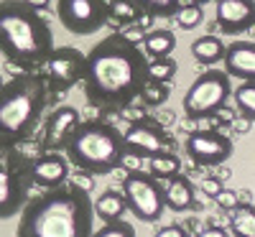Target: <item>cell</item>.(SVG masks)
<instances>
[{
    "instance_id": "1",
    "label": "cell",
    "mask_w": 255,
    "mask_h": 237,
    "mask_svg": "<svg viewBox=\"0 0 255 237\" xmlns=\"http://www.w3.org/2000/svg\"><path fill=\"white\" fill-rule=\"evenodd\" d=\"M145 64L148 56L140 46L128 44L120 33H110L84 56V97L105 113L128 110L140 100L148 84Z\"/></svg>"
},
{
    "instance_id": "2",
    "label": "cell",
    "mask_w": 255,
    "mask_h": 237,
    "mask_svg": "<svg viewBox=\"0 0 255 237\" xmlns=\"http://www.w3.org/2000/svg\"><path fill=\"white\" fill-rule=\"evenodd\" d=\"M95 212L90 186L59 184L28 199L18 212L15 237H92Z\"/></svg>"
},
{
    "instance_id": "3",
    "label": "cell",
    "mask_w": 255,
    "mask_h": 237,
    "mask_svg": "<svg viewBox=\"0 0 255 237\" xmlns=\"http://www.w3.org/2000/svg\"><path fill=\"white\" fill-rule=\"evenodd\" d=\"M54 49V31L44 13L23 0H0V54L23 72L38 69Z\"/></svg>"
},
{
    "instance_id": "4",
    "label": "cell",
    "mask_w": 255,
    "mask_h": 237,
    "mask_svg": "<svg viewBox=\"0 0 255 237\" xmlns=\"http://www.w3.org/2000/svg\"><path fill=\"white\" fill-rule=\"evenodd\" d=\"M49 87L38 72H20L0 87V143L18 145L36 133Z\"/></svg>"
},
{
    "instance_id": "5",
    "label": "cell",
    "mask_w": 255,
    "mask_h": 237,
    "mask_svg": "<svg viewBox=\"0 0 255 237\" xmlns=\"http://www.w3.org/2000/svg\"><path fill=\"white\" fill-rule=\"evenodd\" d=\"M64 150H67V161L72 166L95 176H108L118 171L128 156L123 145V133L105 120H79Z\"/></svg>"
},
{
    "instance_id": "6",
    "label": "cell",
    "mask_w": 255,
    "mask_h": 237,
    "mask_svg": "<svg viewBox=\"0 0 255 237\" xmlns=\"http://www.w3.org/2000/svg\"><path fill=\"white\" fill-rule=\"evenodd\" d=\"M31 161L10 143H0V220L18 217L31 199Z\"/></svg>"
},
{
    "instance_id": "7",
    "label": "cell",
    "mask_w": 255,
    "mask_h": 237,
    "mask_svg": "<svg viewBox=\"0 0 255 237\" xmlns=\"http://www.w3.org/2000/svg\"><path fill=\"white\" fill-rule=\"evenodd\" d=\"M232 97V84L230 77L220 69H207L184 92L181 107L189 120H204L220 115Z\"/></svg>"
},
{
    "instance_id": "8",
    "label": "cell",
    "mask_w": 255,
    "mask_h": 237,
    "mask_svg": "<svg viewBox=\"0 0 255 237\" xmlns=\"http://www.w3.org/2000/svg\"><path fill=\"white\" fill-rule=\"evenodd\" d=\"M120 194L125 199V209L133 214L138 222H158L166 212L163 202V184L161 179H153L145 171H130L123 184Z\"/></svg>"
},
{
    "instance_id": "9",
    "label": "cell",
    "mask_w": 255,
    "mask_h": 237,
    "mask_svg": "<svg viewBox=\"0 0 255 237\" xmlns=\"http://www.w3.org/2000/svg\"><path fill=\"white\" fill-rule=\"evenodd\" d=\"M41 77H44L49 92L64 95L74 90L84 77V54L74 46H54L51 54L41 64Z\"/></svg>"
},
{
    "instance_id": "10",
    "label": "cell",
    "mask_w": 255,
    "mask_h": 237,
    "mask_svg": "<svg viewBox=\"0 0 255 237\" xmlns=\"http://www.w3.org/2000/svg\"><path fill=\"white\" fill-rule=\"evenodd\" d=\"M59 23L74 36H92L108 23L105 0H56Z\"/></svg>"
},
{
    "instance_id": "11",
    "label": "cell",
    "mask_w": 255,
    "mask_h": 237,
    "mask_svg": "<svg viewBox=\"0 0 255 237\" xmlns=\"http://www.w3.org/2000/svg\"><path fill=\"white\" fill-rule=\"evenodd\" d=\"M232 150H235L232 140L220 130H194L184 140V153L199 168L225 163L232 156Z\"/></svg>"
},
{
    "instance_id": "12",
    "label": "cell",
    "mask_w": 255,
    "mask_h": 237,
    "mask_svg": "<svg viewBox=\"0 0 255 237\" xmlns=\"http://www.w3.org/2000/svg\"><path fill=\"white\" fill-rule=\"evenodd\" d=\"M123 145L125 153L138 158H151L161 150H171V135L153 120H138L123 133Z\"/></svg>"
},
{
    "instance_id": "13",
    "label": "cell",
    "mask_w": 255,
    "mask_h": 237,
    "mask_svg": "<svg viewBox=\"0 0 255 237\" xmlns=\"http://www.w3.org/2000/svg\"><path fill=\"white\" fill-rule=\"evenodd\" d=\"M215 23L225 36H240L255 26V0H217Z\"/></svg>"
},
{
    "instance_id": "14",
    "label": "cell",
    "mask_w": 255,
    "mask_h": 237,
    "mask_svg": "<svg viewBox=\"0 0 255 237\" xmlns=\"http://www.w3.org/2000/svg\"><path fill=\"white\" fill-rule=\"evenodd\" d=\"M79 110L72 105H61L46 118V127L41 135V148L44 150H64L69 135L74 133V127L79 125Z\"/></svg>"
},
{
    "instance_id": "15",
    "label": "cell",
    "mask_w": 255,
    "mask_h": 237,
    "mask_svg": "<svg viewBox=\"0 0 255 237\" xmlns=\"http://www.w3.org/2000/svg\"><path fill=\"white\" fill-rule=\"evenodd\" d=\"M69 179V161L61 150H44L31 161V181L41 189H54Z\"/></svg>"
},
{
    "instance_id": "16",
    "label": "cell",
    "mask_w": 255,
    "mask_h": 237,
    "mask_svg": "<svg viewBox=\"0 0 255 237\" xmlns=\"http://www.w3.org/2000/svg\"><path fill=\"white\" fill-rule=\"evenodd\" d=\"M225 74L240 82H255V44L253 41H232L222 54Z\"/></svg>"
},
{
    "instance_id": "17",
    "label": "cell",
    "mask_w": 255,
    "mask_h": 237,
    "mask_svg": "<svg viewBox=\"0 0 255 237\" xmlns=\"http://www.w3.org/2000/svg\"><path fill=\"white\" fill-rule=\"evenodd\" d=\"M168 184H163V202H166V209L171 212H186L194 207V184L189 181V176H171L166 179Z\"/></svg>"
},
{
    "instance_id": "18",
    "label": "cell",
    "mask_w": 255,
    "mask_h": 237,
    "mask_svg": "<svg viewBox=\"0 0 255 237\" xmlns=\"http://www.w3.org/2000/svg\"><path fill=\"white\" fill-rule=\"evenodd\" d=\"M143 54L151 56V59H158V56H171L174 49H176V33L168 31V28H153L143 36Z\"/></svg>"
},
{
    "instance_id": "19",
    "label": "cell",
    "mask_w": 255,
    "mask_h": 237,
    "mask_svg": "<svg viewBox=\"0 0 255 237\" xmlns=\"http://www.w3.org/2000/svg\"><path fill=\"white\" fill-rule=\"evenodd\" d=\"M92 212L102 222H115V220H123V214L128 209H125L123 194L115 191V189H108V191H102L97 199H92Z\"/></svg>"
},
{
    "instance_id": "20",
    "label": "cell",
    "mask_w": 255,
    "mask_h": 237,
    "mask_svg": "<svg viewBox=\"0 0 255 237\" xmlns=\"http://www.w3.org/2000/svg\"><path fill=\"white\" fill-rule=\"evenodd\" d=\"M191 56H194L199 64H204V67H212V64L222 61V54H225V44L220 41V36H199L194 44H191Z\"/></svg>"
},
{
    "instance_id": "21",
    "label": "cell",
    "mask_w": 255,
    "mask_h": 237,
    "mask_svg": "<svg viewBox=\"0 0 255 237\" xmlns=\"http://www.w3.org/2000/svg\"><path fill=\"white\" fill-rule=\"evenodd\" d=\"M148 166H151V176L153 179H171L176 174H181V158L171 150H161V153L148 158Z\"/></svg>"
},
{
    "instance_id": "22",
    "label": "cell",
    "mask_w": 255,
    "mask_h": 237,
    "mask_svg": "<svg viewBox=\"0 0 255 237\" xmlns=\"http://www.w3.org/2000/svg\"><path fill=\"white\" fill-rule=\"evenodd\" d=\"M145 18H174L184 0H130Z\"/></svg>"
},
{
    "instance_id": "23",
    "label": "cell",
    "mask_w": 255,
    "mask_h": 237,
    "mask_svg": "<svg viewBox=\"0 0 255 237\" xmlns=\"http://www.w3.org/2000/svg\"><path fill=\"white\" fill-rule=\"evenodd\" d=\"M232 232L238 237H255V209L253 204H238L232 209Z\"/></svg>"
},
{
    "instance_id": "24",
    "label": "cell",
    "mask_w": 255,
    "mask_h": 237,
    "mask_svg": "<svg viewBox=\"0 0 255 237\" xmlns=\"http://www.w3.org/2000/svg\"><path fill=\"white\" fill-rule=\"evenodd\" d=\"M145 69H148V82H163L168 84L174 77H176V61L171 56H158V59H151L145 64Z\"/></svg>"
},
{
    "instance_id": "25",
    "label": "cell",
    "mask_w": 255,
    "mask_h": 237,
    "mask_svg": "<svg viewBox=\"0 0 255 237\" xmlns=\"http://www.w3.org/2000/svg\"><path fill=\"white\" fill-rule=\"evenodd\" d=\"M108 3V20H113V23H135V20L140 18L138 8L130 3V0H105Z\"/></svg>"
},
{
    "instance_id": "26",
    "label": "cell",
    "mask_w": 255,
    "mask_h": 237,
    "mask_svg": "<svg viewBox=\"0 0 255 237\" xmlns=\"http://www.w3.org/2000/svg\"><path fill=\"white\" fill-rule=\"evenodd\" d=\"M232 95H235V105H238L240 115L245 118V122L253 125V120H255V82H243Z\"/></svg>"
},
{
    "instance_id": "27",
    "label": "cell",
    "mask_w": 255,
    "mask_h": 237,
    "mask_svg": "<svg viewBox=\"0 0 255 237\" xmlns=\"http://www.w3.org/2000/svg\"><path fill=\"white\" fill-rule=\"evenodd\" d=\"M176 23H179V28L181 31H194L202 20H204V10H202V5H197V3H189V0H184L181 3V8L176 10Z\"/></svg>"
},
{
    "instance_id": "28",
    "label": "cell",
    "mask_w": 255,
    "mask_h": 237,
    "mask_svg": "<svg viewBox=\"0 0 255 237\" xmlns=\"http://www.w3.org/2000/svg\"><path fill=\"white\" fill-rule=\"evenodd\" d=\"M92 237H138V235L133 225H128L125 220H115V222H105V227L95 230Z\"/></svg>"
},
{
    "instance_id": "29",
    "label": "cell",
    "mask_w": 255,
    "mask_h": 237,
    "mask_svg": "<svg viewBox=\"0 0 255 237\" xmlns=\"http://www.w3.org/2000/svg\"><path fill=\"white\" fill-rule=\"evenodd\" d=\"M140 100L145 105H163L168 100V84H163V82H148L143 95H140Z\"/></svg>"
},
{
    "instance_id": "30",
    "label": "cell",
    "mask_w": 255,
    "mask_h": 237,
    "mask_svg": "<svg viewBox=\"0 0 255 237\" xmlns=\"http://www.w3.org/2000/svg\"><path fill=\"white\" fill-rule=\"evenodd\" d=\"M215 202H217L222 209H235V207H238V191H232V189H225V186H222V191L215 197Z\"/></svg>"
},
{
    "instance_id": "31",
    "label": "cell",
    "mask_w": 255,
    "mask_h": 237,
    "mask_svg": "<svg viewBox=\"0 0 255 237\" xmlns=\"http://www.w3.org/2000/svg\"><path fill=\"white\" fill-rule=\"evenodd\" d=\"M125 41H128V44H133V46H138L140 44V41H143V36H145V31L140 28V26H128L123 33H120Z\"/></svg>"
},
{
    "instance_id": "32",
    "label": "cell",
    "mask_w": 255,
    "mask_h": 237,
    "mask_svg": "<svg viewBox=\"0 0 255 237\" xmlns=\"http://www.w3.org/2000/svg\"><path fill=\"white\" fill-rule=\"evenodd\" d=\"M153 237H186V230L181 225H168V227L158 230Z\"/></svg>"
},
{
    "instance_id": "33",
    "label": "cell",
    "mask_w": 255,
    "mask_h": 237,
    "mask_svg": "<svg viewBox=\"0 0 255 237\" xmlns=\"http://www.w3.org/2000/svg\"><path fill=\"white\" fill-rule=\"evenodd\" d=\"M202 191L207 194V197H212V199H215L217 194L222 191V184H220L217 179H204V181H202Z\"/></svg>"
},
{
    "instance_id": "34",
    "label": "cell",
    "mask_w": 255,
    "mask_h": 237,
    "mask_svg": "<svg viewBox=\"0 0 255 237\" xmlns=\"http://www.w3.org/2000/svg\"><path fill=\"white\" fill-rule=\"evenodd\" d=\"M23 3H26L31 10H36V13H44V10H49L51 0H23Z\"/></svg>"
},
{
    "instance_id": "35",
    "label": "cell",
    "mask_w": 255,
    "mask_h": 237,
    "mask_svg": "<svg viewBox=\"0 0 255 237\" xmlns=\"http://www.w3.org/2000/svg\"><path fill=\"white\" fill-rule=\"evenodd\" d=\"M199 237H227V232L222 227H207L199 232Z\"/></svg>"
},
{
    "instance_id": "36",
    "label": "cell",
    "mask_w": 255,
    "mask_h": 237,
    "mask_svg": "<svg viewBox=\"0 0 255 237\" xmlns=\"http://www.w3.org/2000/svg\"><path fill=\"white\" fill-rule=\"evenodd\" d=\"M189 3H197V5H207L209 0H189Z\"/></svg>"
},
{
    "instance_id": "37",
    "label": "cell",
    "mask_w": 255,
    "mask_h": 237,
    "mask_svg": "<svg viewBox=\"0 0 255 237\" xmlns=\"http://www.w3.org/2000/svg\"><path fill=\"white\" fill-rule=\"evenodd\" d=\"M0 87H3V82H0Z\"/></svg>"
}]
</instances>
